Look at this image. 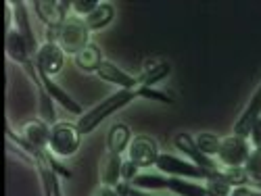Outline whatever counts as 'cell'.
I'll list each match as a JSON object with an SVG mask.
<instances>
[{
	"label": "cell",
	"mask_w": 261,
	"mask_h": 196,
	"mask_svg": "<svg viewBox=\"0 0 261 196\" xmlns=\"http://www.w3.org/2000/svg\"><path fill=\"white\" fill-rule=\"evenodd\" d=\"M134 98H138V90H119L115 94H111L109 98H105L98 106H94L92 111L88 113H84L77 121V129H80V134H90L94 132V129L100 125V121H105L109 115H113L117 113L119 108H123L125 104H129Z\"/></svg>",
	"instance_id": "1"
},
{
	"label": "cell",
	"mask_w": 261,
	"mask_h": 196,
	"mask_svg": "<svg viewBox=\"0 0 261 196\" xmlns=\"http://www.w3.org/2000/svg\"><path fill=\"white\" fill-rule=\"evenodd\" d=\"M90 30L86 25V21L80 17H67V21L59 27V38H57V44L63 48L65 54H77L82 52L86 46L90 44L88 42Z\"/></svg>",
	"instance_id": "2"
},
{
	"label": "cell",
	"mask_w": 261,
	"mask_h": 196,
	"mask_svg": "<svg viewBox=\"0 0 261 196\" xmlns=\"http://www.w3.org/2000/svg\"><path fill=\"white\" fill-rule=\"evenodd\" d=\"M157 167L159 171L167 173V176L173 178H201V180H220L224 178V171L222 169H203L194 163H186L178 157H171V155H159L157 159Z\"/></svg>",
	"instance_id": "3"
},
{
	"label": "cell",
	"mask_w": 261,
	"mask_h": 196,
	"mask_svg": "<svg viewBox=\"0 0 261 196\" xmlns=\"http://www.w3.org/2000/svg\"><path fill=\"white\" fill-rule=\"evenodd\" d=\"M80 129L77 123H67V121H59L50 127V150L59 157H71L73 152L80 148Z\"/></svg>",
	"instance_id": "4"
},
{
	"label": "cell",
	"mask_w": 261,
	"mask_h": 196,
	"mask_svg": "<svg viewBox=\"0 0 261 196\" xmlns=\"http://www.w3.org/2000/svg\"><path fill=\"white\" fill-rule=\"evenodd\" d=\"M251 155V148L247 144V138L241 136H228L220 142V150H217V157L226 167H243L247 163Z\"/></svg>",
	"instance_id": "5"
},
{
	"label": "cell",
	"mask_w": 261,
	"mask_h": 196,
	"mask_svg": "<svg viewBox=\"0 0 261 196\" xmlns=\"http://www.w3.org/2000/svg\"><path fill=\"white\" fill-rule=\"evenodd\" d=\"M127 152H129V161H134L138 167L157 165V159H159V146L148 136H136L129 142Z\"/></svg>",
	"instance_id": "6"
},
{
	"label": "cell",
	"mask_w": 261,
	"mask_h": 196,
	"mask_svg": "<svg viewBox=\"0 0 261 196\" xmlns=\"http://www.w3.org/2000/svg\"><path fill=\"white\" fill-rule=\"evenodd\" d=\"M36 67L40 73H46V75H55L63 69V63H65V52L63 48L57 44V42H44L40 46L38 54H36Z\"/></svg>",
	"instance_id": "7"
},
{
	"label": "cell",
	"mask_w": 261,
	"mask_h": 196,
	"mask_svg": "<svg viewBox=\"0 0 261 196\" xmlns=\"http://www.w3.org/2000/svg\"><path fill=\"white\" fill-rule=\"evenodd\" d=\"M40 21L46 27H55L59 30L65 21H67V11L71 9V3L67 0H59V3H50V0H40L34 5Z\"/></svg>",
	"instance_id": "8"
},
{
	"label": "cell",
	"mask_w": 261,
	"mask_h": 196,
	"mask_svg": "<svg viewBox=\"0 0 261 196\" xmlns=\"http://www.w3.org/2000/svg\"><path fill=\"white\" fill-rule=\"evenodd\" d=\"M13 7V15H15V23H17V32L23 36L25 44L32 52V57L36 59L40 46L36 42V36H34V30H32V23H30V15H28V9H25V3H21V0H17V3H11Z\"/></svg>",
	"instance_id": "9"
},
{
	"label": "cell",
	"mask_w": 261,
	"mask_h": 196,
	"mask_svg": "<svg viewBox=\"0 0 261 196\" xmlns=\"http://www.w3.org/2000/svg\"><path fill=\"white\" fill-rule=\"evenodd\" d=\"M173 144H176L194 165H199V167H203V169H211V171L217 169V163H213V161L205 155V152H201V148L197 146V142H194L188 134H178L176 138H173Z\"/></svg>",
	"instance_id": "10"
},
{
	"label": "cell",
	"mask_w": 261,
	"mask_h": 196,
	"mask_svg": "<svg viewBox=\"0 0 261 196\" xmlns=\"http://www.w3.org/2000/svg\"><path fill=\"white\" fill-rule=\"evenodd\" d=\"M21 136L38 148H46L50 144V127L44 119H28L21 125Z\"/></svg>",
	"instance_id": "11"
},
{
	"label": "cell",
	"mask_w": 261,
	"mask_h": 196,
	"mask_svg": "<svg viewBox=\"0 0 261 196\" xmlns=\"http://www.w3.org/2000/svg\"><path fill=\"white\" fill-rule=\"evenodd\" d=\"M259 117H261V86L257 88L255 96L251 98L249 106L245 108V113L238 117V121H236V125H234V134L241 136V138H247V136L251 134L253 123H255Z\"/></svg>",
	"instance_id": "12"
},
{
	"label": "cell",
	"mask_w": 261,
	"mask_h": 196,
	"mask_svg": "<svg viewBox=\"0 0 261 196\" xmlns=\"http://www.w3.org/2000/svg\"><path fill=\"white\" fill-rule=\"evenodd\" d=\"M96 73H98L102 79L119 86L121 90H138V79L132 77V75H127L125 71H121L119 67H115V65L109 63V61H102V63H100V67H98Z\"/></svg>",
	"instance_id": "13"
},
{
	"label": "cell",
	"mask_w": 261,
	"mask_h": 196,
	"mask_svg": "<svg viewBox=\"0 0 261 196\" xmlns=\"http://www.w3.org/2000/svg\"><path fill=\"white\" fill-rule=\"evenodd\" d=\"M121 155L117 152H107L102 157V163H100V182L102 186H111L115 188L119 182H121Z\"/></svg>",
	"instance_id": "14"
},
{
	"label": "cell",
	"mask_w": 261,
	"mask_h": 196,
	"mask_svg": "<svg viewBox=\"0 0 261 196\" xmlns=\"http://www.w3.org/2000/svg\"><path fill=\"white\" fill-rule=\"evenodd\" d=\"M40 73V71H38ZM40 79H42V83H44V90L53 96V100H57L59 104H63L65 108H67V111H71V113H82L84 115V111H82V106L67 94V92H65L63 88H59V86L50 79V75H46V73H40Z\"/></svg>",
	"instance_id": "15"
},
{
	"label": "cell",
	"mask_w": 261,
	"mask_h": 196,
	"mask_svg": "<svg viewBox=\"0 0 261 196\" xmlns=\"http://www.w3.org/2000/svg\"><path fill=\"white\" fill-rule=\"evenodd\" d=\"M171 71V65L165 63V61H157V63H148L146 69L136 77L138 79V88H150V86H155L157 81H161L163 77H167Z\"/></svg>",
	"instance_id": "16"
},
{
	"label": "cell",
	"mask_w": 261,
	"mask_h": 196,
	"mask_svg": "<svg viewBox=\"0 0 261 196\" xmlns=\"http://www.w3.org/2000/svg\"><path fill=\"white\" fill-rule=\"evenodd\" d=\"M132 142V132H129V127L125 123H115L111 129H109V136H107V146H109V152H121L129 146Z\"/></svg>",
	"instance_id": "17"
},
{
	"label": "cell",
	"mask_w": 261,
	"mask_h": 196,
	"mask_svg": "<svg viewBox=\"0 0 261 196\" xmlns=\"http://www.w3.org/2000/svg\"><path fill=\"white\" fill-rule=\"evenodd\" d=\"M102 61H105V59H102V54H100V48L94 46V44H88L82 52L75 54V65H77L82 71H88V73L98 71V67H100Z\"/></svg>",
	"instance_id": "18"
},
{
	"label": "cell",
	"mask_w": 261,
	"mask_h": 196,
	"mask_svg": "<svg viewBox=\"0 0 261 196\" xmlns=\"http://www.w3.org/2000/svg\"><path fill=\"white\" fill-rule=\"evenodd\" d=\"M165 190H171L180 196H209V192L205 190V186L199 184H192L188 180H180V178H165Z\"/></svg>",
	"instance_id": "19"
},
{
	"label": "cell",
	"mask_w": 261,
	"mask_h": 196,
	"mask_svg": "<svg viewBox=\"0 0 261 196\" xmlns=\"http://www.w3.org/2000/svg\"><path fill=\"white\" fill-rule=\"evenodd\" d=\"M113 15H115L113 5L100 3L98 9H96L94 13H90L84 21H86V25H88V30H102L105 25H109V23L113 21Z\"/></svg>",
	"instance_id": "20"
},
{
	"label": "cell",
	"mask_w": 261,
	"mask_h": 196,
	"mask_svg": "<svg viewBox=\"0 0 261 196\" xmlns=\"http://www.w3.org/2000/svg\"><path fill=\"white\" fill-rule=\"evenodd\" d=\"M224 178L232 188H241V186L251 184V176L247 173L245 167H226L224 169Z\"/></svg>",
	"instance_id": "21"
},
{
	"label": "cell",
	"mask_w": 261,
	"mask_h": 196,
	"mask_svg": "<svg viewBox=\"0 0 261 196\" xmlns=\"http://www.w3.org/2000/svg\"><path fill=\"white\" fill-rule=\"evenodd\" d=\"M243 167L247 169V173L251 176V184L261 182V148L251 150V155H249V159H247V163Z\"/></svg>",
	"instance_id": "22"
},
{
	"label": "cell",
	"mask_w": 261,
	"mask_h": 196,
	"mask_svg": "<svg viewBox=\"0 0 261 196\" xmlns=\"http://www.w3.org/2000/svg\"><path fill=\"white\" fill-rule=\"evenodd\" d=\"M197 146L201 148V152H205V155L209 157V155H217V150H220V138L217 136H213V134H201V136H197Z\"/></svg>",
	"instance_id": "23"
},
{
	"label": "cell",
	"mask_w": 261,
	"mask_h": 196,
	"mask_svg": "<svg viewBox=\"0 0 261 196\" xmlns=\"http://www.w3.org/2000/svg\"><path fill=\"white\" fill-rule=\"evenodd\" d=\"M129 184L136 188H150V190H165V178L161 176H136Z\"/></svg>",
	"instance_id": "24"
},
{
	"label": "cell",
	"mask_w": 261,
	"mask_h": 196,
	"mask_svg": "<svg viewBox=\"0 0 261 196\" xmlns=\"http://www.w3.org/2000/svg\"><path fill=\"white\" fill-rule=\"evenodd\" d=\"M205 190L209 192V196H230V194H232V186L226 182V178H220V180H207Z\"/></svg>",
	"instance_id": "25"
},
{
	"label": "cell",
	"mask_w": 261,
	"mask_h": 196,
	"mask_svg": "<svg viewBox=\"0 0 261 196\" xmlns=\"http://www.w3.org/2000/svg\"><path fill=\"white\" fill-rule=\"evenodd\" d=\"M98 5L100 3H96V0H75V3H71L73 11L80 13V15H86V17H88L90 13H94L98 9Z\"/></svg>",
	"instance_id": "26"
},
{
	"label": "cell",
	"mask_w": 261,
	"mask_h": 196,
	"mask_svg": "<svg viewBox=\"0 0 261 196\" xmlns=\"http://www.w3.org/2000/svg\"><path fill=\"white\" fill-rule=\"evenodd\" d=\"M138 96H142V98H148V100H159V102H173V98L171 96H167V94H163V92H157V90H153V88H138Z\"/></svg>",
	"instance_id": "27"
},
{
	"label": "cell",
	"mask_w": 261,
	"mask_h": 196,
	"mask_svg": "<svg viewBox=\"0 0 261 196\" xmlns=\"http://www.w3.org/2000/svg\"><path fill=\"white\" fill-rule=\"evenodd\" d=\"M136 176H138V165L134 161H123V165H121V182L129 184Z\"/></svg>",
	"instance_id": "28"
},
{
	"label": "cell",
	"mask_w": 261,
	"mask_h": 196,
	"mask_svg": "<svg viewBox=\"0 0 261 196\" xmlns=\"http://www.w3.org/2000/svg\"><path fill=\"white\" fill-rule=\"evenodd\" d=\"M115 192H117L119 196H150V194H144V192L132 188V184H127V182H119V184L115 186Z\"/></svg>",
	"instance_id": "29"
},
{
	"label": "cell",
	"mask_w": 261,
	"mask_h": 196,
	"mask_svg": "<svg viewBox=\"0 0 261 196\" xmlns=\"http://www.w3.org/2000/svg\"><path fill=\"white\" fill-rule=\"evenodd\" d=\"M251 140H253V144H255V148H261V117L253 123V127H251Z\"/></svg>",
	"instance_id": "30"
},
{
	"label": "cell",
	"mask_w": 261,
	"mask_h": 196,
	"mask_svg": "<svg viewBox=\"0 0 261 196\" xmlns=\"http://www.w3.org/2000/svg\"><path fill=\"white\" fill-rule=\"evenodd\" d=\"M230 196H261V192H255V190H249L247 186H241V188H232Z\"/></svg>",
	"instance_id": "31"
},
{
	"label": "cell",
	"mask_w": 261,
	"mask_h": 196,
	"mask_svg": "<svg viewBox=\"0 0 261 196\" xmlns=\"http://www.w3.org/2000/svg\"><path fill=\"white\" fill-rule=\"evenodd\" d=\"M94 196H119V194H117L115 188H111V186H100V188L94 192Z\"/></svg>",
	"instance_id": "32"
}]
</instances>
